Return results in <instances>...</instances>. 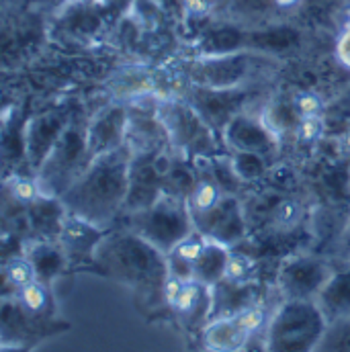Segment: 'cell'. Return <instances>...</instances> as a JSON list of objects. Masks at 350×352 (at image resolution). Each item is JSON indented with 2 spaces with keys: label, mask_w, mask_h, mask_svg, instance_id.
<instances>
[{
  "label": "cell",
  "mask_w": 350,
  "mask_h": 352,
  "mask_svg": "<svg viewBox=\"0 0 350 352\" xmlns=\"http://www.w3.org/2000/svg\"><path fill=\"white\" fill-rule=\"evenodd\" d=\"M274 219L281 226H293L299 219V205H297V201H291V199L281 201L276 205V209H274Z\"/></svg>",
  "instance_id": "cell-32"
},
{
  "label": "cell",
  "mask_w": 350,
  "mask_h": 352,
  "mask_svg": "<svg viewBox=\"0 0 350 352\" xmlns=\"http://www.w3.org/2000/svg\"><path fill=\"white\" fill-rule=\"evenodd\" d=\"M328 330L318 301L285 299L266 328V351H316Z\"/></svg>",
  "instance_id": "cell-4"
},
{
  "label": "cell",
  "mask_w": 350,
  "mask_h": 352,
  "mask_svg": "<svg viewBox=\"0 0 350 352\" xmlns=\"http://www.w3.org/2000/svg\"><path fill=\"white\" fill-rule=\"evenodd\" d=\"M318 305L328 326L350 320V264L336 266L328 285L318 295Z\"/></svg>",
  "instance_id": "cell-21"
},
{
  "label": "cell",
  "mask_w": 350,
  "mask_h": 352,
  "mask_svg": "<svg viewBox=\"0 0 350 352\" xmlns=\"http://www.w3.org/2000/svg\"><path fill=\"white\" fill-rule=\"evenodd\" d=\"M156 113L166 129L173 150L180 156L195 160L219 154V135L186 98H162L156 102Z\"/></svg>",
  "instance_id": "cell-5"
},
{
  "label": "cell",
  "mask_w": 350,
  "mask_h": 352,
  "mask_svg": "<svg viewBox=\"0 0 350 352\" xmlns=\"http://www.w3.org/2000/svg\"><path fill=\"white\" fill-rule=\"evenodd\" d=\"M37 280L35 268L31 261L25 256V252L21 254H12L10 258H4L2 264V299L6 297H14L23 287H27L29 283Z\"/></svg>",
  "instance_id": "cell-25"
},
{
  "label": "cell",
  "mask_w": 350,
  "mask_h": 352,
  "mask_svg": "<svg viewBox=\"0 0 350 352\" xmlns=\"http://www.w3.org/2000/svg\"><path fill=\"white\" fill-rule=\"evenodd\" d=\"M88 2H92V0H68L66 4H88ZM64 4V6H66Z\"/></svg>",
  "instance_id": "cell-36"
},
{
  "label": "cell",
  "mask_w": 350,
  "mask_h": 352,
  "mask_svg": "<svg viewBox=\"0 0 350 352\" xmlns=\"http://www.w3.org/2000/svg\"><path fill=\"white\" fill-rule=\"evenodd\" d=\"M131 152L127 146L92 158L80 178L60 197L66 211L111 230L125 211Z\"/></svg>",
  "instance_id": "cell-2"
},
{
  "label": "cell",
  "mask_w": 350,
  "mask_h": 352,
  "mask_svg": "<svg viewBox=\"0 0 350 352\" xmlns=\"http://www.w3.org/2000/svg\"><path fill=\"white\" fill-rule=\"evenodd\" d=\"M336 58L344 68L350 70V25L340 27V33L336 37Z\"/></svg>",
  "instance_id": "cell-34"
},
{
  "label": "cell",
  "mask_w": 350,
  "mask_h": 352,
  "mask_svg": "<svg viewBox=\"0 0 350 352\" xmlns=\"http://www.w3.org/2000/svg\"><path fill=\"white\" fill-rule=\"evenodd\" d=\"M326 131V123H324V117L322 115H305V117H299V123L295 127V140L299 144H316Z\"/></svg>",
  "instance_id": "cell-29"
},
{
  "label": "cell",
  "mask_w": 350,
  "mask_h": 352,
  "mask_svg": "<svg viewBox=\"0 0 350 352\" xmlns=\"http://www.w3.org/2000/svg\"><path fill=\"white\" fill-rule=\"evenodd\" d=\"M68 123H70L68 115L60 111L43 113L29 121L23 142H25V154H27L29 166L33 168V175L43 164V160L47 158V154L52 152V148L56 146V142L68 127Z\"/></svg>",
  "instance_id": "cell-17"
},
{
  "label": "cell",
  "mask_w": 350,
  "mask_h": 352,
  "mask_svg": "<svg viewBox=\"0 0 350 352\" xmlns=\"http://www.w3.org/2000/svg\"><path fill=\"white\" fill-rule=\"evenodd\" d=\"M107 234H109V230L98 228L78 215L66 213L58 244L62 246V250L68 258L70 270L94 268V272H96L94 254Z\"/></svg>",
  "instance_id": "cell-14"
},
{
  "label": "cell",
  "mask_w": 350,
  "mask_h": 352,
  "mask_svg": "<svg viewBox=\"0 0 350 352\" xmlns=\"http://www.w3.org/2000/svg\"><path fill=\"white\" fill-rule=\"evenodd\" d=\"M221 140L230 152H254L270 158L278 152V138L264 125L261 115L244 111L236 115L223 129Z\"/></svg>",
  "instance_id": "cell-15"
},
{
  "label": "cell",
  "mask_w": 350,
  "mask_h": 352,
  "mask_svg": "<svg viewBox=\"0 0 350 352\" xmlns=\"http://www.w3.org/2000/svg\"><path fill=\"white\" fill-rule=\"evenodd\" d=\"M293 102H295V109H297L299 117L322 115V111H324V102H322V98L316 92H299L293 98Z\"/></svg>",
  "instance_id": "cell-31"
},
{
  "label": "cell",
  "mask_w": 350,
  "mask_h": 352,
  "mask_svg": "<svg viewBox=\"0 0 350 352\" xmlns=\"http://www.w3.org/2000/svg\"><path fill=\"white\" fill-rule=\"evenodd\" d=\"M264 297L263 289L256 280H230L221 278L211 287V320L230 318L246 307L254 305Z\"/></svg>",
  "instance_id": "cell-18"
},
{
  "label": "cell",
  "mask_w": 350,
  "mask_h": 352,
  "mask_svg": "<svg viewBox=\"0 0 350 352\" xmlns=\"http://www.w3.org/2000/svg\"><path fill=\"white\" fill-rule=\"evenodd\" d=\"M336 261H338V266L350 264V215L336 240Z\"/></svg>",
  "instance_id": "cell-33"
},
{
  "label": "cell",
  "mask_w": 350,
  "mask_h": 352,
  "mask_svg": "<svg viewBox=\"0 0 350 352\" xmlns=\"http://www.w3.org/2000/svg\"><path fill=\"white\" fill-rule=\"evenodd\" d=\"M129 127V107L109 104L100 109L87 123L88 152L92 158L119 150L127 144Z\"/></svg>",
  "instance_id": "cell-16"
},
{
  "label": "cell",
  "mask_w": 350,
  "mask_h": 352,
  "mask_svg": "<svg viewBox=\"0 0 350 352\" xmlns=\"http://www.w3.org/2000/svg\"><path fill=\"white\" fill-rule=\"evenodd\" d=\"M256 276V261L250 254L230 252V261L226 268V276L230 280H254Z\"/></svg>",
  "instance_id": "cell-28"
},
{
  "label": "cell",
  "mask_w": 350,
  "mask_h": 352,
  "mask_svg": "<svg viewBox=\"0 0 350 352\" xmlns=\"http://www.w3.org/2000/svg\"><path fill=\"white\" fill-rule=\"evenodd\" d=\"M96 272L109 276L129 289L138 301H144L148 309L166 307L164 285L168 280L166 254L152 246L135 232L109 230L94 254Z\"/></svg>",
  "instance_id": "cell-1"
},
{
  "label": "cell",
  "mask_w": 350,
  "mask_h": 352,
  "mask_svg": "<svg viewBox=\"0 0 350 352\" xmlns=\"http://www.w3.org/2000/svg\"><path fill=\"white\" fill-rule=\"evenodd\" d=\"M350 351V320L328 326L320 351Z\"/></svg>",
  "instance_id": "cell-30"
},
{
  "label": "cell",
  "mask_w": 350,
  "mask_h": 352,
  "mask_svg": "<svg viewBox=\"0 0 350 352\" xmlns=\"http://www.w3.org/2000/svg\"><path fill=\"white\" fill-rule=\"evenodd\" d=\"M226 21L252 27H283L295 21H316L314 0H230Z\"/></svg>",
  "instance_id": "cell-8"
},
{
  "label": "cell",
  "mask_w": 350,
  "mask_h": 352,
  "mask_svg": "<svg viewBox=\"0 0 350 352\" xmlns=\"http://www.w3.org/2000/svg\"><path fill=\"white\" fill-rule=\"evenodd\" d=\"M254 96L256 90L250 85L238 88H209L190 85L184 98L203 115V119L221 138L226 125L236 115L248 111V104L254 100Z\"/></svg>",
  "instance_id": "cell-11"
},
{
  "label": "cell",
  "mask_w": 350,
  "mask_h": 352,
  "mask_svg": "<svg viewBox=\"0 0 350 352\" xmlns=\"http://www.w3.org/2000/svg\"><path fill=\"white\" fill-rule=\"evenodd\" d=\"M123 228L135 232L160 252L168 254L178 242L195 232V221L184 197L164 192L150 207L129 211Z\"/></svg>",
  "instance_id": "cell-3"
},
{
  "label": "cell",
  "mask_w": 350,
  "mask_h": 352,
  "mask_svg": "<svg viewBox=\"0 0 350 352\" xmlns=\"http://www.w3.org/2000/svg\"><path fill=\"white\" fill-rule=\"evenodd\" d=\"M259 60L252 52L199 56L186 70L188 82L209 88L248 87L259 74Z\"/></svg>",
  "instance_id": "cell-9"
},
{
  "label": "cell",
  "mask_w": 350,
  "mask_h": 352,
  "mask_svg": "<svg viewBox=\"0 0 350 352\" xmlns=\"http://www.w3.org/2000/svg\"><path fill=\"white\" fill-rule=\"evenodd\" d=\"M54 2H60V4H66L68 0H54Z\"/></svg>",
  "instance_id": "cell-37"
},
{
  "label": "cell",
  "mask_w": 350,
  "mask_h": 352,
  "mask_svg": "<svg viewBox=\"0 0 350 352\" xmlns=\"http://www.w3.org/2000/svg\"><path fill=\"white\" fill-rule=\"evenodd\" d=\"M195 230L205 238L226 244L230 248L238 246L248 236V217L246 209L236 195H226L209 211L193 215Z\"/></svg>",
  "instance_id": "cell-13"
},
{
  "label": "cell",
  "mask_w": 350,
  "mask_h": 352,
  "mask_svg": "<svg viewBox=\"0 0 350 352\" xmlns=\"http://www.w3.org/2000/svg\"><path fill=\"white\" fill-rule=\"evenodd\" d=\"M92 162L88 152L87 125L78 121H70L43 164L37 168L35 178L41 186L43 195L62 197Z\"/></svg>",
  "instance_id": "cell-6"
},
{
  "label": "cell",
  "mask_w": 350,
  "mask_h": 352,
  "mask_svg": "<svg viewBox=\"0 0 350 352\" xmlns=\"http://www.w3.org/2000/svg\"><path fill=\"white\" fill-rule=\"evenodd\" d=\"M230 162L242 182H256L268 170V158L254 152H232Z\"/></svg>",
  "instance_id": "cell-27"
},
{
  "label": "cell",
  "mask_w": 350,
  "mask_h": 352,
  "mask_svg": "<svg viewBox=\"0 0 350 352\" xmlns=\"http://www.w3.org/2000/svg\"><path fill=\"white\" fill-rule=\"evenodd\" d=\"M25 256L31 261L37 280L45 285H54L66 270H70L68 258L62 250V246L52 240H25L23 242Z\"/></svg>",
  "instance_id": "cell-20"
},
{
  "label": "cell",
  "mask_w": 350,
  "mask_h": 352,
  "mask_svg": "<svg viewBox=\"0 0 350 352\" xmlns=\"http://www.w3.org/2000/svg\"><path fill=\"white\" fill-rule=\"evenodd\" d=\"M66 207L62 199L39 195L33 203L25 209V221H27V240H52L56 242L60 238L64 219H66Z\"/></svg>",
  "instance_id": "cell-19"
},
{
  "label": "cell",
  "mask_w": 350,
  "mask_h": 352,
  "mask_svg": "<svg viewBox=\"0 0 350 352\" xmlns=\"http://www.w3.org/2000/svg\"><path fill=\"white\" fill-rule=\"evenodd\" d=\"M230 252H232L230 246L219 244L215 240H207L201 256L195 263V280H199L207 287H213L215 283H219L226 276Z\"/></svg>",
  "instance_id": "cell-23"
},
{
  "label": "cell",
  "mask_w": 350,
  "mask_h": 352,
  "mask_svg": "<svg viewBox=\"0 0 350 352\" xmlns=\"http://www.w3.org/2000/svg\"><path fill=\"white\" fill-rule=\"evenodd\" d=\"M334 270L336 264L322 254H293L278 266L274 287L283 299L316 301Z\"/></svg>",
  "instance_id": "cell-7"
},
{
  "label": "cell",
  "mask_w": 350,
  "mask_h": 352,
  "mask_svg": "<svg viewBox=\"0 0 350 352\" xmlns=\"http://www.w3.org/2000/svg\"><path fill=\"white\" fill-rule=\"evenodd\" d=\"M340 150H342V154H347L350 160V127L344 131V135H342V140H340Z\"/></svg>",
  "instance_id": "cell-35"
},
{
  "label": "cell",
  "mask_w": 350,
  "mask_h": 352,
  "mask_svg": "<svg viewBox=\"0 0 350 352\" xmlns=\"http://www.w3.org/2000/svg\"><path fill=\"white\" fill-rule=\"evenodd\" d=\"M70 328L68 322L62 320H41L29 316L14 297L2 299V311H0V349H17V351H29L37 346L41 340L62 334Z\"/></svg>",
  "instance_id": "cell-10"
},
{
  "label": "cell",
  "mask_w": 350,
  "mask_h": 352,
  "mask_svg": "<svg viewBox=\"0 0 350 352\" xmlns=\"http://www.w3.org/2000/svg\"><path fill=\"white\" fill-rule=\"evenodd\" d=\"M252 336L244 330L236 316L211 320L201 332V344L207 351H244Z\"/></svg>",
  "instance_id": "cell-22"
},
{
  "label": "cell",
  "mask_w": 350,
  "mask_h": 352,
  "mask_svg": "<svg viewBox=\"0 0 350 352\" xmlns=\"http://www.w3.org/2000/svg\"><path fill=\"white\" fill-rule=\"evenodd\" d=\"M14 299L33 318H41V320H56L58 318V305H56L52 285H45L41 280H33L27 287H23L14 295Z\"/></svg>",
  "instance_id": "cell-24"
},
{
  "label": "cell",
  "mask_w": 350,
  "mask_h": 352,
  "mask_svg": "<svg viewBox=\"0 0 350 352\" xmlns=\"http://www.w3.org/2000/svg\"><path fill=\"white\" fill-rule=\"evenodd\" d=\"M166 309L178 320V324L195 334L203 332L211 318V287L199 280H178L168 276L164 285Z\"/></svg>",
  "instance_id": "cell-12"
},
{
  "label": "cell",
  "mask_w": 350,
  "mask_h": 352,
  "mask_svg": "<svg viewBox=\"0 0 350 352\" xmlns=\"http://www.w3.org/2000/svg\"><path fill=\"white\" fill-rule=\"evenodd\" d=\"M264 125L281 140L285 133H295V127L299 123V113L295 109V102H268L264 104V109L261 111Z\"/></svg>",
  "instance_id": "cell-26"
}]
</instances>
